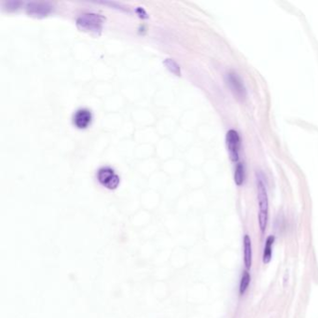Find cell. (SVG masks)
Instances as JSON below:
<instances>
[{"label":"cell","instance_id":"cell-10","mask_svg":"<svg viewBox=\"0 0 318 318\" xmlns=\"http://www.w3.org/2000/svg\"><path fill=\"white\" fill-rule=\"evenodd\" d=\"M245 178V170L244 165L242 163H237L235 166V172H234V182L237 186H242L243 184Z\"/></svg>","mask_w":318,"mask_h":318},{"label":"cell","instance_id":"cell-3","mask_svg":"<svg viewBox=\"0 0 318 318\" xmlns=\"http://www.w3.org/2000/svg\"><path fill=\"white\" fill-rule=\"evenodd\" d=\"M227 84L229 85L230 91L232 92L233 95L239 100H244L246 97V89L242 80L241 77L234 71H230L227 76Z\"/></svg>","mask_w":318,"mask_h":318},{"label":"cell","instance_id":"cell-5","mask_svg":"<svg viewBox=\"0 0 318 318\" xmlns=\"http://www.w3.org/2000/svg\"><path fill=\"white\" fill-rule=\"evenodd\" d=\"M97 178L103 186L110 189H115L120 184V177L110 167L101 168L98 171Z\"/></svg>","mask_w":318,"mask_h":318},{"label":"cell","instance_id":"cell-4","mask_svg":"<svg viewBox=\"0 0 318 318\" xmlns=\"http://www.w3.org/2000/svg\"><path fill=\"white\" fill-rule=\"evenodd\" d=\"M77 26L83 31L97 34L102 29V20L96 14H85L77 20Z\"/></svg>","mask_w":318,"mask_h":318},{"label":"cell","instance_id":"cell-11","mask_svg":"<svg viewBox=\"0 0 318 318\" xmlns=\"http://www.w3.org/2000/svg\"><path fill=\"white\" fill-rule=\"evenodd\" d=\"M250 281H251V276L249 273L247 271H244L243 274H242L241 277V282H240V287H239V292H240V295H243L248 286H249V284H250Z\"/></svg>","mask_w":318,"mask_h":318},{"label":"cell","instance_id":"cell-6","mask_svg":"<svg viewBox=\"0 0 318 318\" xmlns=\"http://www.w3.org/2000/svg\"><path fill=\"white\" fill-rule=\"evenodd\" d=\"M92 113L87 110H77L74 115V124L79 129H85L92 122Z\"/></svg>","mask_w":318,"mask_h":318},{"label":"cell","instance_id":"cell-1","mask_svg":"<svg viewBox=\"0 0 318 318\" xmlns=\"http://www.w3.org/2000/svg\"><path fill=\"white\" fill-rule=\"evenodd\" d=\"M258 201H259V225L261 231L264 233L269 219V199L267 194L266 184L264 181L263 174L261 171L256 173Z\"/></svg>","mask_w":318,"mask_h":318},{"label":"cell","instance_id":"cell-9","mask_svg":"<svg viewBox=\"0 0 318 318\" xmlns=\"http://www.w3.org/2000/svg\"><path fill=\"white\" fill-rule=\"evenodd\" d=\"M274 240H275V238L273 235H270L266 240L265 245H264L263 255H262V262L264 264L270 263V262L272 261Z\"/></svg>","mask_w":318,"mask_h":318},{"label":"cell","instance_id":"cell-2","mask_svg":"<svg viewBox=\"0 0 318 318\" xmlns=\"http://www.w3.org/2000/svg\"><path fill=\"white\" fill-rule=\"evenodd\" d=\"M226 145L230 160L238 163L239 152L241 149V138L238 132L234 129H230L226 134Z\"/></svg>","mask_w":318,"mask_h":318},{"label":"cell","instance_id":"cell-7","mask_svg":"<svg viewBox=\"0 0 318 318\" xmlns=\"http://www.w3.org/2000/svg\"><path fill=\"white\" fill-rule=\"evenodd\" d=\"M243 263L246 270H249L252 266V243L248 234L243 237Z\"/></svg>","mask_w":318,"mask_h":318},{"label":"cell","instance_id":"cell-8","mask_svg":"<svg viewBox=\"0 0 318 318\" xmlns=\"http://www.w3.org/2000/svg\"><path fill=\"white\" fill-rule=\"evenodd\" d=\"M27 10L28 13L31 15L46 16L51 11V7L45 3H30Z\"/></svg>","mask_w":318,"mask_h":318}]
</instances>
